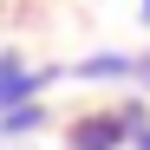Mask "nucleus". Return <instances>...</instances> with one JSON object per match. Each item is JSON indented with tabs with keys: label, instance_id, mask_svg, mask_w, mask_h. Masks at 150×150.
Instances as JSON below:
<instances>
[{
	"label": "nucleus",
	"instance_id": "1",
	"mask_svg": "<svg viewBox=\"0 0 150 150\" xmlns=\"http://www.w3.org/2000/svg\"><path fill=\"white\" fill-rule=\"evenodd\" d=\"M137 124H150L144 98H124V105H105V111H79L65 124V150H131Z\"/></svg>",
	"mask_w": 150,
	"mask_h": 150
},
{
	"label": "nucleus",
	"instance_id": "2",
	"mask_svg": "<svg viewBox=\"0 0 150 150\" xmlns=\"http://www.w3.org/2000/svg\"><path fill=\"white\" fill-rule=\"evenodd\" d=\"M59 85V65H33L26 52H0V111H20V105H46V91Z\"/></svg>",
	"mask_w": 150,
	"mask_h": 150
},
{
	"label": "nucleus",
	"instance_id": "3",
	"mask_svg": "<svg viewBox=\"0 0 150 150\" xmlns=\"http://www.w3.org/2000/svg\"><path fill=\"white\" fill-rule=\"evenodd\" d=\"M137 65H144V52H85V59L59 65V79H79V85H137Z\"/></svg>",
	"mask_w": 150,
	"mask_h": 150
},
{
	"label": "nucleus",
	"instance_id": "4",
	"mask_svg": "<svg viewBox=\"0 0 150 150\" xmlns=\"http://www.w3.org/2000/svg\"><path fill=\"white\" fill-rule=\"evenodd\" d=\"M46 131V105H20V111H0V137L20 144V137H39Z\"/></svg>",
	"mask_w": 150,
	"mask_h": 150
},
{
	"label": "nucleus",
	"instance_id": "5",
	"mask_svg": "<svg viewBox=\"0 0 150 150\" xmlns=\"http://www.w3.org/2000/svg\"><path fill=\"white\" fill-rule=\"evenodd\" d=\"M131 150H150V124H137V131H131Z\"/></svg>",
	"mask_w": 150,
	"mask_h": 150
},
{
	"label": "nucleus",
	"instance_id": "6",
	"mask_svg": "<svg viewBox=\"0 0 150 150\" xmlns=\"http://www.w3.org/2000/svg\"><path fill=\"white\" fill-rule=\"evenodd\" d=\"M137 91H150V52H144V65H137Z\"/></svg>",
	"mask_w": 150,
	"mask_h": 150
},
{
	"label": "nucleus",
	"instance_id": "7",
	"mask_svg": "<svg viewBox=\"0 0 150 150\" xmlns=\"http://www.w3.org/2000/svg\"><path fill=\"white\" fill-rule=\"evenodd\" d=\"M137 20H144V26H150V0H137Z\"/></svg>",
	"mask_w": 150,
	"mask_h": 150
},
{
	"label": "nucleus",
	"instance_id": "8",
	"mask_svg": "<svg viewBox=\"0 0 150 150\" xmlns=\"http://www.w3.org/2000/svg\"><path fill=\"white\" fill-rule=\"evenodd\" d=\"M0 150H13V144H7V137H0Z\"/></svg>",
	"mask_w": 150,
	"mask_h": 150
}]
</instances>
